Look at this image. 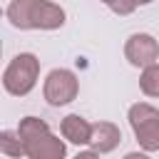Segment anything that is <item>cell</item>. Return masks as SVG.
<instances>
[{"label": "cell", "mask_w": 159, "mask_h": 159, "mask_svg": "<svg viewBox=\"0 0 159 159\" xmlns=\"http://www.w3.org/2000/svg\"><path fill=\"white\" fill-rule=\"evenodd\" d=\"M0 152H2L5 157H12V159L25 157V147H22L20 134H17V132H10V129L0 132Z\"/></svg>", "instance_id": "cell-9"}, {"label": "cell", "mask_w": 159, "mask_h": 159, "mask_svg": "<svg viewBox=\"0 0 159 159\" xmlns=\"http://www.w3.org/2000/svg\"><path fill=\"white\" fill-rule=\"evenodd\" d=\"M139 87H142V92H144L147 97H159V62L142 70V75H139Z\"/></svg>", "instance_id": "cell-10"}, {"label": "cell", "mask_w": 159, "mask_h": 159, "mask_svg": "<svg viewBox=\"0 0 159 159\" xmlns=\"http://www.w3.org/2000/svg\"><path fill=\"white\" fill-rule=\"evenodd\" d=\"M124 57L129 60V65L142 67V70L149 67V65H157V60H159V42L152 35H147V32H134L124 42Z\"/></svg>", "instance_id": "cell-6"}, {"label": "cell", "mask_w": 159, "mask_h": 159, "mask_svg": "<svg viewBox=\"0 0 159 159\" xmlns=\"http://www.w3.org/2000/svg\"><path fill=\"white\" fill-rule=\"evenodd\" d=\"M60 132H62V137L67 142H72L77 147L89 144V139H92V124L84 117H80V114H67L60 122Z\"/></svg>", "instance_id": "cell-8"}, {"label": "cell", "mask_w": 159, "mask_h": 159, "mask_svg": "<svg viewBox=\"0 0 159 159\" xmlns=\"http://www.w3.org/2000/svg\"><path fill=\"white\" fill-rule=\"evenodd\" d=\"M129 127L144 152H159V109L137 102L129 107Z\"/></svg>", "instance_id": "cell-4"}, {"label": "cell", "mask_w": 159, "mask_h": 159, "mask_svg": "<svg viewBox=\"0 0 159 159\" xmlns=\"http://www.w3.org/2000/svg\"><path fill=\"white\" fill-rule=\"evenodd\" d=\"M124 159H149V157H147L144 152H129V154H127Z\"/></svg>", "instance_id": "cell-13"}, {"label": "cell", "mask_w": 159, "mask_h": 159, "mask_svg": "<svg viewBox=\"0 0 159 159\" xmlns=\"http://www.w3.org/2000/svg\"><path fill=\"white\" fill-rule=\"evenodd\" d=\"M37 77H40V60L32 52H20L7 62L2 72V87L12 97H25L37 84Z\"/></svg>", "instance_id": "cell-3"}, {"label": "cell", "mask_w": 159, "mask_h": 159, "mask_svg": "<svg viewBox=\"0 0 159 159\" xmlns=\"http://www.w3.org/2000/svg\"><path fill=\"white\" fill-rule=\"evenodd\" d=\"M42 94L47 99V104L52 107H62V104H70L77 94H80V80L72 70H52L47 77H45V84H42Z\"/></svg>", "instance_id": "cell-5"}, {"label": "cell", "mask_w": 159, "mask_h": 159, "mask_svg": "<svg viewBox=\"0 0 159 159\" xmlns=\"http://www.w3.org/2000/svg\"><path fill=\"white\" fill-rule=\"evenodd\" d=\"M119 142H122V132H119L117 124H112V122H97V124H92V139H89L92 152L107 154V152L117 149Z\"/></svg>", "instance_id": "cell-7"}, {"label": "cell", "mask_w": 159, "mask_h": 159, "mask_svg": "<svg viewBox=\"0 0 159 159\" xmlns=\"http://www.w3.org/2000/svg\"><path fill=\"white\" fill-rule=\"evenodd\" d=\"M17 134L22 139L27 159H65L67 157L65 142L60 137H55L50 132V124L45 119H40V117H25V119H20Z\"/></svg>", "instance_id": "cell-2"}, {"label": "cell", "mask_w": 159, "mask_h": 159, "mask_svg": "<svg viewBox=\"0 0 159 159\" xmlns=\"http://www.w3.org/2000/svg\"><path fill=\"white\" fill-rule=\"evenodd\" d=\"M99 2H104L112 12H117V15H129V12H134V7H137V0H99Z\"/></svg>", "instance_id": "cell-11"}, {"label": "cell", "mask_w": 159, "mask_h": 159, "mask_svg": "<svg viewBox=\"0 0 159 159\" xmlns=\"http://www.w3.org/2000/svg\"><path fill=\"white\" fill-rule=\"evenodd\" d=\"M75 159H99V154H97V152H92V149H89V152H80V154H77V157H75Z\"/></svg>", "instance_id": "cell-12"}, {"label": "cell", "mask_w": 159, "mask_h": 159, "mask_svg": "<svg viewBox=\"0 0 159 159\" xmlns=\"http://www.w3.org/2000/svg\"><path fill=\"white\" fill-rule=\"evenodd\" d=\"M7 20L17 30H57L65 25V10L50 0H12Z\"/></svg>", "instance_id": "cell-1"}, {"label": "cell", "mask_w": 159, "mask_h": 159, "mask_svg": "<svg viewBox=\"0 0 159 159\" xmlns=\"http://www.w3.org/2000/svg\"><path fill=\"white\" fill-rule=\"evenodd\" d=\"M152 0H137V5H149Z\"/></svg>", "instance_id": "cell-14"}]
</instances>
